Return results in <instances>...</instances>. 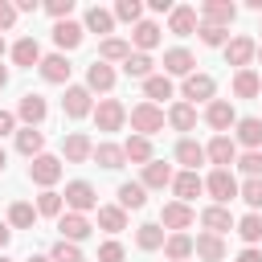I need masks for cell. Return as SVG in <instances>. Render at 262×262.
<instances>
[{"label": "cell", "instance_id": "680465c9", "mask_svg": "<svg viewBox=\"0 0 262 262\" xmlns=\"http://www.w3.org/2000/svg\"><path fill=\"white\" fill-rule=\"evenodd\" d=\"M8 237H12V229H8V225H4V221H0V250H4V246H8Z\"/></svg>", "mask_w": 262, "mask_h": 262}, {"label": "cell", "instance_id": "cb8c5ba5", "mask_svg": "<svg viewBox=\"0 0 262 262\" xmlns=\"http://www.w3.org/2000/svg\"><path fill=\"white\" fill-rule=\"evenodd\" d=\"M192 66H196V57H192L188 49H180V45L164 53V74H180V78H188V74H192Z\"/></svg>", "mask_w": 262, "mask_h": 262}, {"label": "cell", "instance_id": "db71d44e", "mask_svg": "<svg viewBox=\"0 0 262 262\" xmlns=\"http://www.w3.org/2000/svg\"><path fill=\"white\" fill-rule=\"evenodd\" d=\"M4 135H16V115L12 111H0V139Z\"/></svg>", "mask_w": 262, "mask_h": 262}, {"label": "cell", "instance_id": "f6af8a7d", "mask_svg": "<svg viewBox=\"0 0 262 262\" xmlns=\"http://www.w3.org/2000/svg\"><path fill=\"white\" fill-rule=\"evenodd\" d=\"M123 70H127V78H151V57L147 53H131L123 61Z\"/></svg>", "mask_w": 262, "mask_h": 262}, {"label": "cell", "instance_id": "f1b7e54d", "mask_svg": "<svg viewBox=\"0 0 262 262\" xmlns=\"http://www.w3.org/2000/svg\"><path fill=\"white\" fill-rule=\"evenodd\" d=\"M147 205V188L143 184H135V180H127V184H119V209L127 213V209H143Z\"/></svg>", "mask_w": 262, "mask_h": 262}, {"label": "cell", "instance_id": "d6986e66", "mask_svg": "<svg viewBox=\"0 0 262 262\" xmlns=\"http://www.w3.org/2000/svg\"><path fill=\"white\" fill-rule=\"evenodd\" d=\"M196 25H201V20H196V8H184V4H180V8L168 12V29H172L176 37H192Z\"/></svg>", "mask_w": 262, "mask_h": 262}, {"label": "cell", "instance_id": "5b68a950", "mask_svg": "<svg viewBox=\"0 0 262 262\" xmlns=\"http://www.w3.org/2000/svg\"><path fill=\"white\" fill-rule=\"evenodd\" d=\"M94 123H98V131H119V127L127 123V106H123L119 98H102V102L94 106Z\"/></svg>", "mask_w": 262, "mask_h": 262}, {"label": "cell", "instance_id": "e575fe53", "mask_svg": "<svg viewBox=\"0 0 262 262\" xmlns=\"http://www.w3.org/2000/svg\"><path fill=\"white\" fill-rule=\"evenodd\" d=\"M143 94H147V102L172 98V78H168V74H151V78H143Z\"/></svg>", "mask_w": 262, "mask_h": 262}, {"label": "cell", "instance_id": "94428289", "mask_svg": "<svg viewBox=\"0 0 262 262\" xmlns=\"http://www.w3.org/2000/svg\"><path fill=\"white\" fill-rule=\"evenodd\" d=\"M4 164H8V156H4V147H0V172H4Z\"/></svg>", "mask_w": 262, "mask_h": 262}, {"label": "cell", "instance_id": "277c9868", "mask_svg": "<svg viewBox=\"0 0 262 262\" xmlns=\"http://www.w3.org/2000/svg\"><path fill=\"white\" fill-rule=\"evenodd\" d=\"M29 180H33V184H41V188H53V184L61 180V160L41 151V156L29 164Z\"/></svg>", "mask_w": 262, "mask_h": 262}, {"label": "cell", "instance_id": "7dc6e473", "mask_svg": "<svg viewBox=\"0 0 262 262\" xmlns=\"http://www.w3.org/2000/svg\"><path fill=\"white\" fill-rule=\"evenodd\" d=\"M49 262H86V258H82V250H78L74 242H57V246L49 250Z\"/></svg>", "mask_w": 262, "mask_h": 262}, {"label": "cell", "instance_id": "7c38bea8", "mask_svg": "<svg viewBox=\"0 0 262 262\" xmlns=\"http://www.w3.org/2000/svg\"><path fill=\"white\" fill-rule=\"evenodd\" d=\"M45 115H49V102H45L41 94H25V98H20V106H16V119H20L25 127L45 123Z\"/></svg>", "mask_w": 262, "mask_h": 262}, {"label": "cell", "instance_id": "5bb4252c", "mask_svg": "<svg viewBox=\"0 0 262 262\" xmlns=\"http://www.w3.org/2000/svg\"><path fill=\"white\" fill-rule=\"evenodd\" d=\"M57 229H61V242H74V246L90 237V221L82 213H61L57 217Z\"/></svg>", "mask_w": 262, "mask_h": 262}, {"label": "cell", "instance_id": "52a82bcc", "mask_svg": "<svg viewBox=\"0 0 262 262\" xmlns=\"http://www.w3.org/2000/svg\"><path fill=\"white\" fill-rule=\"evenodd\" d=\"M233 16H237V8H233L229 0H205V4H201V20H205V25L229 29V25H233Z\"/></svg>", "mask_w": 262, "mask_h": 262}, {"label": "cell", "instance_id": "7a4b0ae2", "mask_svg": "<svg viewBox=\"0 0 262 262\" xmlns=\"http://www.w3.org/2000/svg\"><path fill=\"white\" fill-rule=\"evenodd\" d=\"M61 201L70 205V213H90V209H98V192H94V184H86V180H70L66 184V192H61Z\"/></svg>", "mask_w": 262, "mask_h": 262}, {"label": "cell", "instance_id": "f907efd6", "mask_svg": "<svg viewBox=\"0 0 262 262\" xmlns=\"http://www.w3.org/2000/svg\"><path fill=\"white\" fill-rule=\"evenodd\" d=\"M45 12H49L53 20H70V12H74V0H49V4H45Z\"/></svg>", "mask_w": 262, "mask_h": 262}, {"label": "cell", "instance_id": "d590c367", "mask_svg": "<svg viewBox=\"0 0 262 262\" xmlns=\"http://www.w3.org/2000/svg\"><path fill=\"white\" fill-rule=\"evenodd\" d=\"M164 119H168L176 131H192V127H196V106H188V102H176V106H172Z\"/></svg>", "mask_w": 262, "mask_h": 262}, {"label": "cell", "instance_id": "8d00e7d4", "mask_svg": "<svg viewBox=\"0 0 262 262\" xmlns=\"http://www.w3.org/2000/svg\"><path fill=\"white\" fill-rule=\"evenodd\" d=\"M123 156H127L131 164H151V139H143V135H131V139L123 143Z\"/></svg>", "mask_w": 262, "mask_h": 262}, {"label": "cell", "instance_id": "11a10c76", "mask_svg": "<svg viewBox=\"0 0 262 262\" xmlns=\"http://www.w3.org/2000/svg\"><path fill=\"white\" fill-rule=\"evenodd\" d=\"M12 8H16V16H20V12H37V8H41V4H37V0H16V4H12Z\"/></svg>", "mask_w": 262, "mask_h": 262}, {"label": "cell", "instance_id": "ab89813d", "mask_svg": "<svg viewBox=\"0 0 262 262\" xmlns=\"http://www.w3.org/2000/svg\"><path fill=\"white\" fill-rule=\"evenodd\" d=\"M61 205H66V201H61V192L45 188V192L37 196V205H33V209H37V217H61Z\"/></svg>", "mask_w": 262, "mask_h": 262}, {"label": "cell", "instance_id": "91938a15", "mask_svg": "<svg viewBox=\"0 0 262 262\" xmlns=\"http://www.w3.org/2000/svg\"><path fill=\"white\" fill-rule=\"evenodd\" d=\"M4 86H8V70L0 66V90H4Z\"/></svg>", "mask_w": 262, "mask_h": 262}, {"label": "cell", "instance_id": "8992f818", "mask_svg": "<svg viewBox=\"0 0 262 262\" xmlns=\"http://www.w3.org/2000/svg\"><path fill=\"white\" fill-rule=\"evenodd\" d=\"M196 221V213H192V205H180V201H168L164 209H160V225H168L172 233H184L188 225Z\"/></svg>", "mask_w": 262, "mask_h": 262}, {"label": "cell", "instance_id": "816d5d0a", "mask_svg": "<svg viewBox=\"0 0 262 262\" xmlns=\"http://www.w3.org/2000/svg\"><path fill=\"white\" fill-rule=\"evenodd\" d=\"M98 262H123V246L119 242H102L98 246Z\"/></svg>", "mask_w": 262, "mask_h": 262}, {"label": "cell", "instance_id": "ee69618b", "mask_svg": "<svg viewBox=\"0 0 262 262\" xmlns=\"http://www.w3.org/2000/svg\"><path fill=\"white\" fill-rule=\"evenodd\" d=\"M237 233H242V242H250V246L262 242V217H258V213H246V217L237 221Z\"/></svg>", "mask_w": 262, "mask_h": 262}, {"label": "cell", "instance_id": "6f0895ef", "mask_svg": "<svg viewBox=\"0 0 262 262\" xmlns=\"http://www.w3.org/2000/svg\"><path fill=\"white\" fill-rule=\"evenodd\" d=\"M151 12H172V0H147Z\"/></svg>", "mask_w": 262, "mask_h": 262}, {"label": "cell", "instance_id": "e7e4bbea", "mask_svg": "<svg viewBox=\"0 0 262 262\" xmlns=\"http://www.w3.org/2000/svg\"><path fill=\"white\" fill-rule=\"evenodd\" d=\"M0 57H4V37H0Z\"/></svg>", "mask_w": 262, "mask_h": 262}, {"label": "cell", "instance_id": "484cf974", "mask_svg": "<svg viewBox=\"0 0 262 262\" xmlns=\"http://www.w3.org/2000/svg\"><path fill=\"white\" fill-rule=\"evenodd\" d=\"M12 61H16V66H25V70L41 66V45H37L33 37H20V41L12 45Z\"/></svg>", "mask_w": 262, "mask_h": 262}, {"label": "cell", "instance_id": "9a60e30c", "mask_svg": "<svg viewBox=\"0 0 262 262\" xmlns=\"http://www.w3.org/2000/svg\"><path fill=\"white\" fill-rule=\"evenodd\" d=\"M90 151H94V143H90L82 131H70V135L61 139V156H66L70 164H86V160H90Z\"/></svg>", "mask_w": 262, "mask_h": 262}, {"label": "cell", "instance_id": "681fc988", "mask_svg": "<svg viewBox=\"0 0 262 262\" xmlns=\"http://www.w3.org/2000/svg\"><path fill=\"white\" fill-rule=\"evenodd\" d=\"M237 168H242L246 176H262V151H246V156L237 160Z\"/></svg>", "mask_w": 262, "mask_h": 262}, {"label": "cell", "instance_id": "30bf717a", "mask_svg": "<svg viewBox=\"0 0 262 262\" xmlns=\"http://www.w3.org/2000/svg\"><path fill=\"white\" fill-rule=\"evenodd\" d=\"M205 160H213L217 168H229V164H237V143L229 135H213L205 147Z\"/></svg>", "mask_w": 262, "mask_h": 262}, {"label": "cell", "instance_id": "6da1fadb", "mask_svg": "<svg viewBox=\"0 0 262 262\" xmlns=\"http://www.w3.org/2000/svg\"><path fill=\"white\" fill-rule=\"evenodd\" d=\"M131 131L143 135V139H151L156 131H164V111H160L156 102H139V106H131Z\"/></svg>", "mask_w": 262, "mask_h": 262}, {"label": "cell", "instance_id": "ffe728a7", "mask_svg": "<svg viewBox=\"0 0 262 262\" xmlns=\"http://www.w3.org/2000/svg\"><path fill=\"white\" fill-rule=\"evenodd\" d=\"M82 33H86L82 25H74V20H57V25H53V45H57L61 53H66V49H78V45H82Z\"/></svg>", "mask_w": 262, "mask_h": 262}, {"label": "cell", "instance_id": "44dd1931", "mask_svg": "<svg viewBox=\"0 0 262 262\" xmlns=\"http://www.w3.org/2000/svg\"><path fill=\"white\" fill-rule=\"evenodd\" d=\"M131 45H135V53L156 49V45H160V25H156V20H139V25L131 29Z\"/></svg>", "mask_w": 262, "mask_h": 262}, {"label": "cell", "instance_id": "2e32d148", "mask_svg": "<svg viewBox=\"0 0 262 262\" xmlns=\"http://www.w3.org/2000/svg\"><path fill=\"white\" fill-rule=\"evenodd\" d=\"M254 49H258V45H254L250 37H233V41L225 45V61H229V66H237V70H250Z\"/></svg>", "mask_w": 262, "mask_h": 262}, {"label": "cell", "instance_id": "836d02e7", "mask_svg": "<svg viewBox=\"0 0 262 262\" xmlns=\"http://www.w3.org/2000/svg\"><path fill=\"white\" fill-rule=\"evenodd\" d=\"M233 127H237V143H246L250 151H258V143H262V119H237Z\"/></svg>", "mask_w": 262, "mask_h": 262}, {"label": "cell", "instance_id": "d6a6232c", "mask_svg": "<svg viewBox=\"0 0 262 262\" xmlns=\"http://www.w3.org/2000/svg\"><path fill=\"white\" fill-rule=\"evenodd\" d=\"M98 225H102L106 233H123V229H127V213H123L119 205H98Z\"/></svg>", "mask_w": 262, "mask_h": 262}, {"label": "cell", "instance_id": "4dcf8cb0", "mask_svg": "<svg viewBox=\"0 0 262 262\" xmlns=\"http://www.w3.org/2000/svg\"><path fill=\"white\" fill-rule=\"evenodd\" d=\"M233 94H237V98H254V94H262V78H258L254 70H237V74H233Z\"/></svg>", "mask_w": 262, "mask_h": 262}, {"label": "cell", "instance_id": "be15d7a7", "mask_svg": "<svg viewBox=\"0 0 262 262\" xmlns=\"http://www.w3.org/2000/svg\"><path fill=\"white\" fill-rule=\"evenodd\" d=\"M254 57H258V61H262V45H258V49H254Z\"/></svg>", "mask_w": 262, "mask_h": 262}, {"label": "cell", "instance_id": "bcb514c9", "mask_svg": "<svg viewBox=\"0 0 262 262\" xmlns=\"http://www.w3.org/2000/svg\"><path fill=\"white\" fill-rule=\"evenodd\" d=\"M196 37L205 41V45H229V29H217V25H196Z\"/></svg>", "mask_w": 262, "mask_h": 262}, {"label": "cell", "instance_id": "3957f363", "mask_svg": "<svg viewBox=\"0 0 262 262\" xmlns=\"http://www.w3.org/2000/svg\"><path fill=\"white\" fill-rule=\"evenodd\" d=\"M205 192L213 196V205H229V201L237 196V180H233V172H229V168H213L209 180H205Z\"/></svg>", "mask_w": 262, "mask_h": 262}, {"label": "cell", "instance_id": "9f6ffc18", "mask_svg": "<svg viewBox=\"0 0 262 262\" xmlns=\"http://www.w3.org/2000/svg\"><path fill=\"white\" fill-rule=\"evenodd\" d=\"M237 262H262V254H258V250H254V246H246V250H242V254H237Z\"/></svg>", "mask_w": 262, "mask_h": 262}, {"label": "cell", "instance_id": "f35d334b", "mask_svg": "<svg viewBox=\"0 0 262 262\" xmlns=\"http://www.w3.org/2000/svg\"><path fill=\"white\" fill-rule=\"evenodd\" d=\"M164 254H168L172 262H184V258L192 254V237H188V233H168V237H164Z\"/></svg>", "mask_w": 262, "mask_h": 262}, {"label": "cell", "instance_id": "d4e9b609", "mask_svg": "<svg viewBox=\"0 0 262 262\" xmlns=\"http://www.w3.org/2000/svg\"><path fill=\"white\" fill-rule=\"evenodd\" d=\"M111 86H115V70L94 57V61L86 66V90H111Z\"/></svg>", "mask_w": 262, "mask_h": 262}, {"label": "cell", "instance_id": "7402d4cb", "mask_svg": "<svg viewBox=\"0 0 262 262\" xmlns=\"http://www.w3.org/2000/svg\"><path fill=\"white\" fill-rule=\"evenodd\" d=\"M172 176H176V172H172V164L151 160V164H143V180H139V184H143V188H168V184H172Z\"/></svg>", "mask_w": 262, "mask_h": 262}, {"label": "cell", "instance_id": "1f68e13d", "mask_svg": "<svg viewBox=\"0 0 262 262\" xmlns=\"http://www.w3.org/2000/svg\"><path fill=\"white\" fill-rule=\"evenodd\" d=\"M90 156L98 160V168H111V172L127 164V156H123V147H119V143H98V147H94Z\"/></svg>", "mask_w": 262, "mask_h": 262}, {"label": "cell", "instance_id": "9c48e42d", "mask_svg": "<svg viewBox=\"0 0 262 262\" xmlns=\"http://www.w3.org/2000/svg\"><path fill=\"white\" fill-rule=\"evenodd\" d=\"M205 123H209L213 131H221V135H225V131L237 123V111H233V102H225V98H213V102H209V111H205Z\"/></svg>", "mask_w": 262, "mask_h": 262}, {"label": "cell", "instance_id": "c3c4849f", "mask_svg": "<svg viewBox=\"0 0 262 262\" xmlns=\"http://www.w3.org/2000/svg\"><path fill=\"white\" fill-rule=\"evenodd\" d=\"M139 16H143V4H139V0H119V4H115V20L139 25Z\"/></svg>", "mask_w": 262, "mask_h": 262}, {"label": "cell", "instance_id": "03108f58", "mask_svg": "<svg viewBox=\"0 0 262 262\" xmlns=\"http://www.w3.org/2000/svg\"><path fill=\"white\" fill-rule=\"evenodd\" d=\"M0 262H12V258H4V254H0Z\"/></svg>", "mask_w": 262, "mask_h": 262}, {"label": "cell", "instance_id": "8fae6325", "mask_svg": "<svg viewBox=\"0 0 262 262\" xmlns=\"http://www.w3.org/2000/svg\"><path fill=\"white\" fill-rule=\"evenodd\" d=\"M61 111L70 119H86L94 106H90V90L86 86H66V98H61Z\"/></svg>", "mask_w": 262, "mask_h": 262}, {"label": "cell", "instance_id": "74e56055", "mask_svg": "<svg viewBox=\"0 0 262 262\" xmlns=\"http://www.w3.org/2000/svg\"><path fill=\"white\" fill-rule=\"evenodd\" d=\"M135 246H139V250H160V246H164V225H156V221L139 225V229H135Z\"/></svg>", "mask_w": 262, "mask_h": 262}, {"label": "cell", "instance_id": "b9f144b4", "mask_svg": "<svg viewBox=\"0 0 262 262\" xmlns=\"http://www.w3.org/2000/svg\"><path fill=\"white\" fill-rule=\"evenodd\" d=\"M86 29H90V33H111V29H115V12H106V8L94 4V8L86 12Z\"/></svg>", "mask_w": 262, "mask_h": 262}, {"label": "cell", "instance_id": "603a6c76", "mask_svg": "<svg viewBox=\"0 0 262 262\" xmlns=\"http://www.w3.org/2000/svg\"><path fill=\"white\" fill-rule=\"evenodd\" d=\"M201 225H205V233H225V229H233V217H229V209L225 205H209L205 213H201Z\"/></svg>", "mask_w": 262, "mask_h": 262}, {"label": "cell", "instance_id": "60d3db41", "mask_svg": "<svg viewBox=\"0 0 262 262\" xmlns=\"http://www.w3.org/2000/svg\"><path fill=\"white\" fill-rule=\"evenodd\" d=\"M33 221H37V209H33L29 201H16V205L8 209V225H16V229H33Z\"/></svg>", "mask_w": 262, "mask_h": 262}, {"label": "cell", "instance_id": "f5cc1de1", "mask_svg": "<svg viewBox=\"0 0 262 262\" xmlns=\"http://www.w3.org/2000/svg\"><path fill=\"white\" fill-rule=\"evenodd\" d=\"M12 25H16V8H12L8 0H0V37H4Z\"/></svg>", "mask_w": 262, "mask_h": 262}, {"label": "cell", "instance_id": "e0dca14e", "mask_svg": "<svg viewBox=\"0 0 262 262\" xmlns=\"http://www.w3.org/2000/svg\"><path fill=\"white\" fill-rule=\"evenodd\" d=\"M70 70H74V66H70L66 53H49V57H41V78H45V82H57V86H61V82H70Z\"/></svg>", "mask_w": 262, "mask_h": 262}, {"label": "cell", "instance_id": "4316f807", "mask_svg": "<svg viewBox=\"0 0 262 262\" xmlns=\"http://www.w3.org/2000/svg\"><path fill=\"white\" fill-rule=\"evenodd\" d=\"M41 147H45V135H41L37 127H20V131H16V151H20V156L37 160V156H41Z\"/></svg>", "mask_w": 262, "mask_h": 262}, {"label": "cell", "instance_id": "7bdbcfd3", "mask_svg": "<svg viewBox=\"0 0 262 262\" xmlns=\"http://www.w3.org/2000/svg\"><path fill=\"white\" fill-rule=\"evenodd\" d=\"M237 196L250 209H262V176H246V184H237Z\"/></svg>", "mask_w": 262, "mask_h": 262}, {"label": "cell", "instance_id": "83f0119b", "mask_svg": "<svg viewBox=\"0 0 262 262\" xmlns=\"http://www.w3.org/2000/svg\"><path fill=\"white\" fill-rule=\"evenodd\" d=\"M176 164H184V172H196V164H205V147L196 139H180L176 143Z\"/></svg>", "mask_w": 262, "mask_h": 262}, {"label": "cell", "instance_id": "ba28073f", "mask_svg": "<svg viewBox=\"0 0 262 262\" xmlns=\"http://www.w3.org/2000/svg\"><path fill=\"white\" fill-rule=\"evenodd\" d=\"M180 90H184L188 106H192V102H213V90H217V82H213L209 74H188Z\"/></svg>", "mask_w": 262, "mask_h": 262}, {"label": "cell", "instance_id": "f546056e", "mask_svg": "<svg viewBox=\"0 0 262 262\" xmlns=\"http://www.w3.org/2000/svg\"><path fill=\"white\" fill-rule=\"evenodd\" d=\"M127 57H131V45H127L123 37H106V41L98 45V61H106V66H111V61H127Z\"/></svg>", "mask_w": 262, "mask_h": 262}, {"label": "cell", "instance_id": "6125c7cd", "mask_svg": "<svg viewBox=\"0 0 262 262\" xmlns=\"http://www.w3.org/2000/svg\"><path fill=\"white\" fill-rule=\"evenodd\" d=\"M25 262H49V258H41V254H33V258H25Z\"/></svg>", "mask_w": 262, "mask_h": 262}, {"label": "cell", "instance_id": "4fadbf2b", "mask_svg": "<svg viewBox=\"0 0 262 262\" xmlns=\"http://www.w3.org/2000/svg\"><path fill=\"white\" fill-rule=\"evenodd\" d=\"M172 192H176L180 205H188V201H196V196L205 192V180H201L196 172H176V176H172Z\"/></svg>", "mask_w": 262, "mask_h": 262}, {"label": "cell", "instance_id": "ac0fdd59", "mask_svg": "<svg viewBox=\"0 0 262 262\" xmlns=\"http://www.w3.org/2000/svg\"><path fill=\"white\" fill-rule=\"evenodd\" d=\"M192 254L205 258V262H221V258H225V242H221L217 233H196V237H192Z\"/></svg>", "mask_w": 262, "mask_h": 262}]
</instances>
